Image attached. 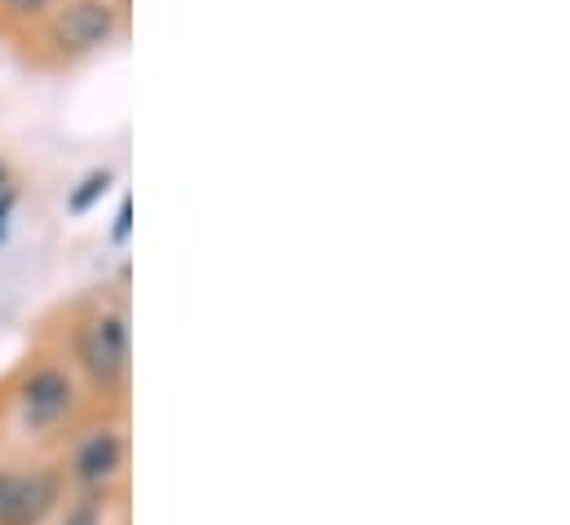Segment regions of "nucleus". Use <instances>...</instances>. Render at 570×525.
<instances>
[{
  "instance_id": "obj_1",
  "label": "nucleus",
  "mask_w": 570,
  "mask_h": 525,
  "mask_svg": "<svg viewBox=\"0 0 570 525\" xmlns=\"http://www.w3.org/2000/svg\"><path fill=\"white\" fill-rule=\"evenodd\" d=\"M76 358L94 385L116 389L129 372V323L125 314H98L76 336Z\"/></svg>"
},
{
  "instance_id": "obj_2",
  "label": "nucleus",
  "mask_w": 570,
  "mask_h": 525,
  "mask_svg": "<svg viewBox=\"0 0 570 525\" xmlns=\"http://www.w3.org/2000/svg\"><path fill=\"white\" fill-rule=\"evenodd\" d=\"M18 406H22V424H27V428H36V433H40V428H53V424H62V419L71 415V406H76V385H71L67 372L40 367V372H31V376L22 380Z\"/></svg>"
},
{
  "instance_id": "obj_3",
  "label": "nucleus",
  "mask_w": 570,
  "mask_h": 525,
  "mask_svg": "<svg viewBox=\"0 0 570 525\" xmlns=\"http://www.w3.org/2000/svg\"><path fill=\"white\" fill-rule=\"evenodd\" d=\"M120 468H125V437L116 428H94L71 455V482L89 495L107 491L120 477Z\"/></svg>"
},
{
  "instance_id": "obj_4",
  "label": "nucleus",
  "mask_w": 570,
  "mask_h": 525,
  "mask_svg": "<svg viewBox=\"0 0 570 525\" xmlns=\"http://www.w3.org/2000/svg\"><path fill=\"white\" fill-rule=\"evenodd\" d=\"M111 31H116V9L107 0H76L53 18V44H62L71 53L107 44Z\"/></svg>"
},
{
  "instance_id": "obj_5",
  "label": "nucleus",
  "mask_w": 570,
  "mask_h": 525,
  "mask_svg": "<svg viewBox=\"0 0 570 525\" xmlns=\"http://www.w3.org/2000/svg\"><path fill=\"white\" fill-rule=\"evenodd\" d=\"M58 504H62V473L58 468L18 473V499H13V513L4 525H45Z\"/></svg>"
},
{
  "instance_id": "obj_6",
  "label": "nucleus",
  "mask_w": 570,
  "mask_h": 525,
  "mask_svg": "<svg viewBox=\"0 0 570 525\" xmlns=\"http://www.w3.org/2000/svg\"><path fill=\"white\" fill-rule=\"evenodd\" d=\"M111 181H116V172H111V168H98V172H89V177L80 181V190L67 199V212H71V217L89 212V208H94V204L107 195V186H111Z\"/></svg>"
},
{
  "instance_id": "obj_7",
  "label": "nucleus",
  "mask_w": 570,
  "mask_h": 525,
  "mask_svg": "<svg viewBox=\"0 0 570 525\" xmlns=\"http://www.w3.org/2000/svg\"><path fill=\"white\" fill-rule=\"evenodd\" d=\"M13 499H18V473L13 468H0V525L9 522Z\"/></svg>"
},
{
  "instance_id": "obj_8",
  "label": "nucleus",
  "mask_w": 570,
  "mask_h": 525,
  "mask_svg": "<svg viewBox=\"0 0 570 525\" xmlns=\"http://www.w3.org/2000/svg\"><path fill=\"white\" fill-rule=\"evenodd\" d=\"M58 525H102V508H98V499H80Z\"/></svg>"
},
{
  "instance_id": "obj_9",
  "label": "nucleus",
  "mask_w": 570,
  "mask_h": 525,
  "mask_svg": "<svg viewBox=\"0 0 570 525\" xmlns=\"http://www.w3.org/2000/svg\"><path fill=\"white\" fill-rule=\"evenodd\" d=\"M129 221H134V204L125 199L116 212V226H111V244H129Z\"/></svg>"
},
{
  "instance_id": "obj_10",
  "label": "nucleus",
  "mask_w": 570,
  "mask_h": 525,
  "mask_svg": "<svg viewBox=\"0 0 570 525\" xmlns=\"http://www.w3.org/2000/svg\"><path fill=\"white\" fill-rule=\"evenodd\" d=\"M9 212H13V195L0 190V244H4V230H9Z\"/></svg>"
},
{
  "instance_id": "obj_11",
  "label": "nucleus",
  "mask_w": 570,
  "mask_h": 525,
  "mask_svg": "<svg viewBox=\"0 0 570 525\" xmlns=\"http://www.w3.org/2000/svg\"><path fill=\"white\" fill-rule=\"evenodd\" d=\"M4 4H9L13 13H40V9L49 4V0H4Z\"/></svg>"
},
{
  "instance_id": "obj_12",
  "label": "nucleus",
  "mask_w": 570,
  "mask_h": 525,
  "mask_svg": "<svg viewBox=\"0 0 570 525\" xmlns=\"http://www.w3.org/2000/svg\"><path fill=\"white\" fill-rule=\"evenodd\" d=\"M0 181H4V168H0Z\"/></svg>"
}]
</instances>
